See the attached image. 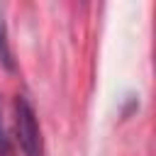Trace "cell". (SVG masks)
Instances as JSON below:
<instances>
[{
    "label": "cell",
    "mask_w": 156,
    "mask_h": 156,
    "mask_svg": "<svg viewBox=\"0 0 156 156\" xmlns=\"http://www.w3.org/2000/svg\"><path fill=\"white\" fill-rule=\"evenodd\" d=\"M0 63L7 71L15 68V58H12V51H10V39H7V29H5L2 15H0Z\"/></svg>",
    "instance_id": "7a4b0ae2"
},
{
    "label": "cell",
    "mask_w": 156,
    "mask_h": 156,
    "mask_svg": "<svg viewBox=\"0 0 156 156\" xmlns=\"http://www.w3.org/2000/svg\"><path fill=\"white\" fill-rule=\"evenodd\" d=\"M15 129H17V141L24 156H44L39 119H37L32 102L24 95H17L15 100Z\"/></svg>",
    "instance_id": "6da1fadb"
},
{
    "label": "cell",
    "mask_w": 156,
    "mask_h": 156,
    "mask_svg": "<svg viewBox=\"0 0 156 156\" xmlns=\"http://www.w3.org/2000/svg\"><path fill=\"white\" fill-rule=\"evenodd\" d=\"M0 156H12L10 136H7V129H5V124H2V112H0Z\"/></svg>",
    "instance_id": "3957f363"
}]
</instances>
